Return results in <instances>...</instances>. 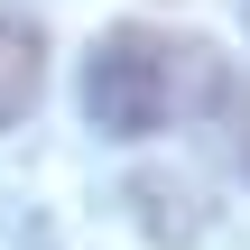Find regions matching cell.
I'll use <instances>...</instances> for the list:
<instances>
[{
  "mask_svg": "<svg viewBox=\"0 0 250 250\" xmlns=\"http://www.w3.org/2000/svg\"><path fill=\"white\" fill-rule=\"evenodd\" d=\"M37 93H46V37H37L28 9L0 0V139L37 111Z\"/></svg>",
  "mask_w": 250,
  "mask_h": 250,
  "instance_id": "obj_2",
  "label": "cell"
},
{
  "mask_svg": "<svg viewBox=\"0 0 250 250\" xmlns=\"http://www.w3.org/2000/svg\"><path fill=\"white\" fill-rule=\"evenodd\" d=\"M223 83V56L204 37H167V28H102L83 56V121L102 139H158L176 121L204 111V93Z\"/></svg>",
  "mask_w": 250,
  "mask_h": 250,
  "instance_id": "obj_1",
  "label": "cell"
},
{
  "mask_svg": "<svg viewBox=\"0 0 250 250\" xmlns=\"http://www.w3.org/2000/svg\"><path fill=\"white\" fill-rule=\"evenodd\" d=\"M204 121H213V158L232 167V176H250V83H213L204 93Z\"/></svg>",
  "mask_w": 250,
  "mask_h": 250,
  "instance_id": "obj_3",
  "label": "cell"
}]
</instances>
